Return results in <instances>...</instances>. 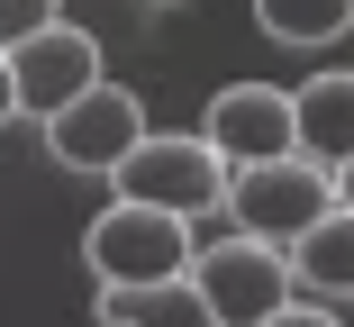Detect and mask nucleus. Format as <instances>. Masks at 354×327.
<instances>
[{"instance_id": "1", "label": "nucleus", "mask_w": 354, "mask_h": 327, "mask_svg": "<svg viewBox=\"0 0 354 327\" xmlns=\"http://www.w3.org/2000/svg\"><path fill=\"white\" fill-rule=\"evenodd\" d=\"M218 200H227L236 236L291 254L300 227H318V218L336 209V182H327V164H309V155H281V164H245V173H227Z\"/></svg>"}, {"instance_id": "2", "label": "nucleus", "mask_w": 354, "mask_h": 327, "mask_svg": "<svg viewBox=\"0 0 354 327\" xmlns=\"http://www.w3.org/2000/svg\"><path fill=\"white\" fill-rule=\"evenodd\" d=\"M109 182H118V200H136V209L200 218V209L227 191V164L209 155L200 137H155V127H146V137L118 155V173H109Z\"/></svg>"}, {"instance_id": "3", "label": "nucleus", "mask_w": 354, "mask_h": 327, "mask_svg": "<svg viewBox=\"0 0 354 327\" xmlns=\"http://www.w3.org/2000/svg\"><path fill=\"white\" fill-rule=\"evenodd\" d=\"M191 291L218 327H263L281 300H291V264L281 245H254V236H218L191 254Z\"/></svg>"}, {"instance_id": "4", "label": "nucleus", "mask_w": 354, "mask_h": 327, "mask_svg": "<svg viewBox=\"0 0 354 327\" xmlns=\"http://www.w3.org/2000/svg\"><path fill=\"white\" fill-rule=\"evenodd\" d=\"M82 254H91V273L100 282H173V273H191V218H164V209H136V200H109L100 218H91V236H82Z\"/></svg>"}, {"instance_id": "5", "label": "nucleus", "mask_w": 354, "mask_h": 327, "mask_svg": "<svg viewBox=\"0 0 354 327\" xmlns=\"http://www.w3.org/2000/svg\"><path fill=\"white\" fill-rule=\"evenodd\" d=\"M146 137V100H136L127 82H91L82 100H64L55 118H46V155L64 164V173H118V155Z\"/></svg>"}, {"instance_id": "6", "label": "nucleus", "mask_w": 354, "mask_h": 327, "mask_svg": "<svg viewBox=\"0 0 354 327\" xmlns=\"http://www.w3.org/2000/svg\"><path fill=\"white\" fill-rule=\"evenodd\" d=\"M200 146L218 155L227 173L300 155V146H291V91H272V82H227L218 100H209V127H200Z\"/></svg>"}, {"instance_id": "7", "label": "nucleus", "mask_w": 354, "mask_h": 327, "mask_svg": "<svg viewBox=\"0 0 354 327\" xmlns=\"http://www.w3.org/2000/svg\"><path fill=\"white\" fill-rule=\"evenodd\" d=\"M100 82V37H82V28H37L28 46H10V91H19V109L28 118H55L64 100H82Z\"/></svg>"}, {"instance_id": "8", "label": "nucleus", "mask_w": 354, "mask_h": 327, "mask_svg": "<svg viewBox=\"0 0 354 327\" xmlns=\"http://www.w3.org/2000/svg\"><path fill=\"white\" fill-rule=\"evenodd\" d=\"M291 146L327 173L354 155V73H318V82L291 91Z\"/></svg>"}, {"instance_id": "9", "label": "nucleus", "mask_w": 354, "mask_h": 327, "mask_svg": "<svg viewBox=\"0 0 354 327\" xmlns=\"http://www.w3.org/2000/svg\"><path fill=\"white\" fill-rule=\"evenodd\" d=\"M100 327H218L200 309L191 273L173 282H100Z\"/></svg>"}, {"instance_id": "10", "label": "nucleus", "mask_w": 354, "mask_h": 327, "mask_svg": "<svg viewBox=\"0 0 354 327\" xmlns=\"http://www.w3.org/2000/svg\"><path fill=\"white\" fill-rule=\"evenodd\" d=\"M309 291H354V209H327L318 227H300V245L281 254Z\"/></svg>"}, {"instance_id": "11", "label": "nucleus", "mask_w": 354, "mask_h": 327, "mask_svg": "<svg viewBox=\"0 0 354 327\" xmlns=\"http://www.w3.org/2000/svg\"><path fill=\"white\" fill-rule=\"evenodd\" d=\"M254 28L272 46H327L354 28V0H254Z\"/></svg>"}, {"instance_id": "12", "label": "nucleus", "mask_w": 354, "mask_h": 327, "mask_svg": "<svg viewBox=\"0 0 354 327\" xmlns=\"http://www.w3.org/2000/svg\"><path fill=\"white\" fill-rule=\"evenodd\" d=\"M64 10H55V0H0V55H10V46H28L37 28H55Z\"/></svg>"}, {"instance_id": "13", "label": "nucleus", "mask_w": 354, "mask_h": 327, "mask_svg": "<svg viewBox=\"0 0 354 327\" xmlns=\"http://www.w3.org/2000/svg\"><path fill=\"white\" fill-rule=\"evenodd\" d=\"M263 327H336V318H327V309H291V300H281V309H272Z\"/></svg>"}, {"instance_id": "14", "label": "nucleus", "mask_w": 354, "mask_h": 327, "mask_svg": "<svg viewBox=\"0 0 354 327\" xmlns=\"http://www.w3.org/2000/svg\"><path fill=\"white\" fill-rule=\"evenodd\" d=\"M327 182H336V209H354V155H345V164H336Z\"/></svg>"}, {"instance_id": "15", "label": "nucleus", "mask_w": 354, "mask_h": 327, "mask_svg": "<svg viewBox=\"0 0 354 327\" xmlns=\"http://www.w3.org/2000/svg\"><path fill=\"white\" fill-rule=\"evenodd\" d=\"M19 118V91H10V55H0V127Z\"/></svg>"}]
</instances>
